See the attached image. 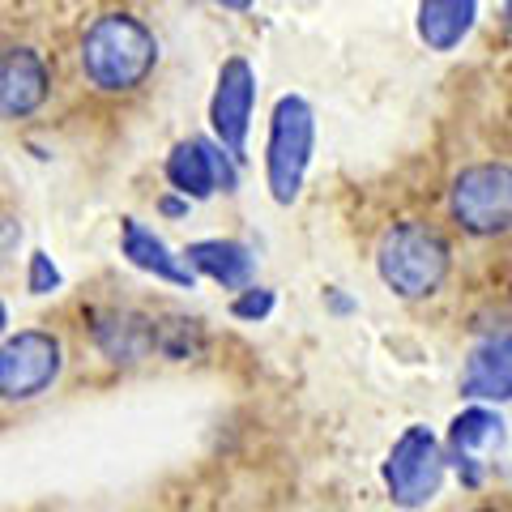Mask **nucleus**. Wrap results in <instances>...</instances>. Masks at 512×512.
I'll list each match as a JSON object with an SVG mask.
<instances>
[{"mask_svg": "<svg viewBox=\"0 0 512 512\" xmlns=\"http://www.w3.org/2000/svg\"><path fill=\"white\" fill-rule=\"evenodd\" d=\"M5 329H9V303H5V299H0V338H9V333H5Z\"/></svg>", "mask_w": 512, "mask_h": 512, "instance_id": "22", "label": "nucleus"}, {"mask_svg": "<svg viewBox=\"0 0 512 512\" xmlns=\"http://www.w3.org/2000/svg\"><path fill=\"white\" fill-rule=\"evenodd\" d=\"M376 274L397 299H431L453 274V248L427 218H402L376 239Z\"/></svg>", "mask_w": 512, "mask_h": 512, "instance_id": "2", "label": "nucleus"}, {"mask_svg": "<svg viewBox=\"0 0 512 512\" xmlns=\"http://www.w3.org/2000/svg\"><path fill=\"white\" fill-rule=\"evenodd\" d=\"M274 303H278V295L269 291V286H248V291H239L231 299V316L244 320V325H256V320H265L274 312Z\"/></svg>", "mask_w": 512, "mask_h": 512, "instance_id": "17", "label": "nucleus"}, {"mask_svg": "<svg viewBox=\"0 0 512 512\" xmlns=\"http://www.w3.org/2000/svg\"><path fill=\"white\" fill-rule=\"evenodd\" d=\"M205 350V329L192 316H158V355L171 363H188Z\"/></svg>", "mask_w": 512, "mask_h": 512, "instance_id": "16", "label": "nucleus"}, {"mask_svg": "<svg viewBox=\"0 0 512 512\" xmlns=\"http://www.w3.org/2000/svg\"><path fill=\"white\" fill-rule=\"evenodd\" d=\"M22 239V222L18 218H0V256H9L13 248H18Z\"/></svg>", "mask_w": 512, "mask_h": 512, "instance_id": "19", "label": "nucleus"}, {"mask_svg": "<svg viewBox=\"0 0 512 512\" xmlns=\"http://www.w3.org/2000/svg\"><path fill=\"white\" fill-rule=\"evenodd\" d=\"M77 69L86 86L107 99L137 94L158 69V35L133 9H103L82 26Z\"/></svg>", "mask_w": 512, "mask_h": 512, "instance_id": "1", "label": "nucleus"}, {"mask_svg": "<svg viewBox=\"0 0 512 512\" xmlns=\"http://www.w3.org/2000/svg\"><path fill=\"white\" fill-rule=\"evenodd\" d=\"M508 295H512V282H508Z\"/></svg>", "mask_w": 512, "mask_h": 512, "instance_id": "25", "label": "nucleus"}, {"mask_svg": "<svg viewBox=\"0 0 512 512\" xmlns=\"http://www.w3.org/2000/svg\"><path fill=\"white\" fill-rule=\"evenodd\" d=\"M252 111H256V69L244 56H227L218 64V82L210 94V128H214V141L235 163L248 158Z\"/></svg>", "mask_w": 512, "mask_h": 512, "instance_id": "7", "label": "nucleus"}, {"mask_svg": "<svg viewBox=\"0 0 512 512\" xmlns=\"http://www.w3.org/2000/svg\"><path fill=\"white\" fill-rule=\"evenodd\" d=\"M504 436H508V427H504V414L495 406H466L453 423H448V440H444L448 466L457 470V478L470 491L483 483V461H478V453L500 448Z\"/></svg>", "mask_w": 512, "mask_h": 512, "instance_id": "12", "label": "nucleus"}, {"mask_svg": "<svg viewBox=\"0 0 512 512\" xmlns=\"http://www.w3.org/2000/svg\"><path fill=\"white\" fill-rule=\"evenodd\" d=\"M64 372V342L52 329H18L0 338V402L26 406L56 389Z\"/></svg>", "mask_w": 512, "mask_h": 512, "instance_id": "6", "label": "nucleus"}, {"mask_svg": "<svg viewBox=\"0 0 512 512\" xmlns=\"http://www.w3.org/2000/svg\"><path fill=\"white\" fill-rule=\"evenodd\" d=\"M184 261L192 274H205L222 291H235V295L248 291L256 278V256L239 239H197V244L184 248Z\"/></svg>", "mask_w": 512, "mask_h": 512, "instance_id": "14", "label": "nucleus"}, {"mask_svg": "<svg viewBox=\"0 0 512 512\" xmlns=\"http://www.w3.org/2000/svg\"><path fill=\"white\" fill-rule=\"evenodd\" d=\"M457 389H461V397H466L470 406H504V402H512V329L487 333V338H478L470 346Z\"/></svg>", "mask_w": 512, "mask_h": 512, "instance_id": "11", "label": "nucleus"}, {"mask_svg": "<svg viewBox=\"0 0 512 512\" xmlns=\"http://www.w3.org/2000/svg\"><path fill=\"white\" fill-rule=\"evenodd\" d=\"M52 99V64L39 47H0V120H26Z\"/></svg>", "mask_w": 512, "mask_h": 512, "instance_id": "9", "label": "nucleus"}, {"mask_svg": "<svg viewBox=\"0 0 512 512\" xmlns=\"http://www.w3.org/2000/svg\"><path fill=\"white\" fill-rule=\"evenodd\" d=\"M448 214L474 239H500L512 231V163L487 158L470 163L448 184Z\"/></svg>", "mask_w": 512, "mask_h": 512, "instance_id": "4", "label": "nucleus"}, {"mask_svg": "<svg viewBox=\"0 0 512 512\" xmlns=\"http://www.w3.org/2000/svg\"><path fill=\"white\" fill-rule=\"evenodd\" d=\"M444 474H448V453H444V440L431 431L427 423H410L402 436L393 440V448L384 453V491H389L393 508H427L431 500L440 495L444 487Z\"/></svg>", "mask_w": 512, "mask_h": 512, "instance_id": "5", "label": "nucleus"}, {"mask_svg": "<svg viewBox=\"0 0 512 512\" xmlns=\"http://www.w3.org/2000/svg\"><path fill=\"white\" fill-rule=\"evenodd\" d=\"M466 512H504V508H466Z\"/></svg>", "mask_w": 512, "mask_h": 512, "instance_id": "23", "label": "nucleus"}, {"mask_svg": "<svg viewBox=\"0 0 512 512\" xmlns=\"http://www.w3.org/2000/svg\"><path fill=\"white\" fill-rule=\"evenodd\" d=\"M120 252L133 269H141V274H150L158 282L188 286V291H192V282H197V274L188 269L184 256H175L141 218H120Z\"/></svg>", "mask_w": 512, "mask_h": 512, "instance_id": "13", "label": "nucleus"}, {"mask_svg": "<svg viewBox=\"0 0 512 512\" xmlns=\"http://www.w3.org/2000/svg\"><path fill=\"white\" fill-rule=\"evenodd\" d=\"M26 291L30 295H56L60 291V269L43 248L26 256Z\"/></svg>", "mask_w": 512, "mask_h": 512, "instance_id": "18", "label": "nucleus"}, {"mask_svg": "<svg viewBox=\"0 0 512 512\" xmlns=\"http://www.w3.org/2000/svg\"><path fill=\"white\" fill-rule=\"evenodd\" d=\"M90 342L111 363H146L158 355V316L141 308H99L90 316Z\"/></svg>", "mask_w": 512, "mask_h": 512, "instance_id": "10", "label": "nucleus"}, {"mask_svg": "<svg viewBox=\"0 0 512 512\" xmlns=\"http://www.w3.org/2000/svg\"><path fill=\"white\" fill-rule=\"evenodd\" d=\"M478 26V5L474 0H427L419 5V39L431 52H453L470 39Z\"/></svg>", "mask_w": 512, "mask_h": 512, "instance_id": "15", "label": "nucleus"}, {"mask_svg": "<svg viewBox=\"0 0 512 512\" xmlns=\"http://www.w3.org/2000/svg\"><path fill=\"white\" fill-rule=\"evenodd\" d=\"M325 308L338 312V316H346V312H355V299L342 295V286H325Z\"/></svg>", "mask_w": 512, "mask_h": 512, "instance_id": "20", "label": "nucleus"}, {"mask_svg": "<svg viewBox=\"0 0 512 512\" xmlns=\"http://www.w3.org/2000/svg\"><path fill=\"white\" fill-rule=\"evenodd\" d=\"M163 175L175 197L184 201H210L214 192H235L239 188V171H235V158L218 146L210 137H184L175 141Z\"/></svg>", "mask_w": 512, "mask_h": 512, "instance_id": "8", "label": "nucleus"}, {"mask_svg": "<svg viewBox=\"0 0 512 512\" xmlns=\"http://www.w3.org/2000/svg\"><path fill=\"white\" fill-rule=\"evenodd\" d=\"M188 205L184 197H175V192H167V197H158V214H167V218H184L188 214Z\"/></svg>", "mask_w": 512, "mask_h": 512, "instance_id": "21", "label": "nucleus"}, {"mask_svg": "<svg viewBox=\"0 0 512 512\" xmlns=\"http://www.w3.org/2000/svg\"><path fill=\"white\" fill-rule=\"evenodd\" d=\"M504 13H508V22H512V5H504Z\"/></svg>", "mask_w": 512, "mask_h": 512, "instance_id": "24", "label": "nucleus"}, {"mask_svg": "<svg viewBox=\"0 0 512 512\" xmlns=\"http://www.w3.org/2000/svg\"><path fill=\"white\" fill-rule=\"evenodd\" d=\"M316 150V111L303 94H282L269 111L265 137V184L278 205H295Z\"/></svg>", "mask_w": 512, "mask_h": 512, "instance_id": "3", "label": "nucleus"}]
</instances>
